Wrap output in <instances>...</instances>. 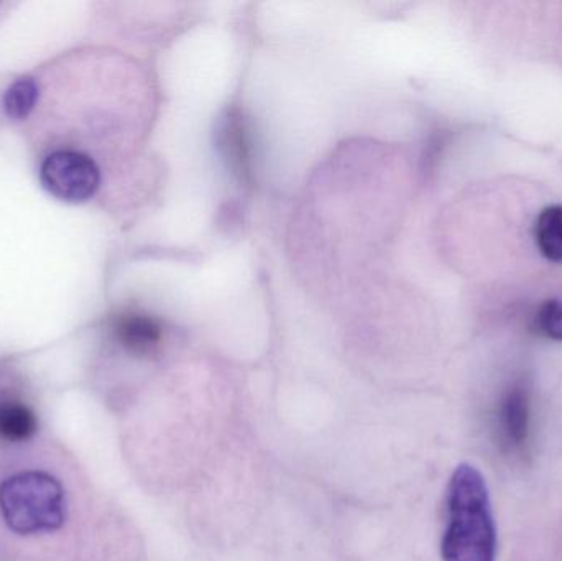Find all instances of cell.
<instances>
[{
  "mask_svg": "<svg viewBox=\"0 0 562 561\" xmlns=\"http://www.w3.org/2000/svg\"><path fill=\"white\" fill-rule=\"evenodd\" d=\"M497 532L487 483L477 468L461 464L448 491V527L442 561H495Z\"/></svg>",
  "mask_w": 562,
  "mask_h": 561,
  "instance_id": "cell-1",
  "label": "cell"
},
{
  "mask_svg": "<svg viewBox=\"0 0 562 561\" xmlns=\"http://www.w3.org/2000/svg\"><path fill=\"white\" fill-rule=\"evenodd\" d=\"M0 516L19 536L61 529L66 523L63 484L45 471H20L0 483Z\"/></svg>",
  "mask_w": 562,
  "mask_h": 561,
  "instance_id": "cell-2",
  "label": "cell"
},
{
  "mask_svg": "<svg viewBox=\"0 0 562 561\" xmlns=\"http://www.w3.org/2000/svg\"><path fill=\"white\" fill-rule=\"evenodd\" d=\"M40 183L63 203H86L101 187V168L85 152L58 148L43 158Z\"/></svg>",
  "mask_w": 562,
  "mask_h": 561,
  "instance_id": "cell-3",
  "label": "cell"
},
{
  "mask_svg": "<svg viewBox=\"0 0 562 561\" xmlns=\"http://www.w3.org/2000/svg\"><path fill=\"white\" fill-rule=\"evenodd\" d=\"M111 333L127 355L147 358L160 349L164 326L160 319L140 310H122L112 316Z\"/></svg>",
  "mask_w": 562,
  "mask_h": 561,
  "instance_id": "cell-4",
  "label": "cell"
},
{
  "mask_svg": "<svg viewBox=\"0 0 562 561\" xmlns=\"http://www.w3.org/2000/svg\"><path fill=\"white\" fill-rule=\"evenodd\" d=\"M498 435L510 451H521L530 438V395L524 385H514L498 407Z\"/></svg>",
  "mask_w": 562,
  "mask_h": 561,
  "instance_id": "cell-5",
  "label": "cell"
},
{
  "mask_svg": "<svg viewBox=\"0 0 562 561\" xmlns=\"http://www.w3.org/2000/svg\"><path fill=\"white\" fill-rule=\"evenodd\" d=\"M38 431L35 411L23 401L0 397V441L3 444H25Z\"/></svg>",
  "mask_w": 562,
  "mask_h": 561,
  "instance_id": "cell-6",
  "label": "cell"
},
{
  "mask_svg": "<svg viewBox=\"0 0 562 561\" xmlns=\"http://www.w3.org/2000/svg\"><path fill=\"white\" fill-rule=\"evenodd\" d=\"M538 249L551 262H562V206L544 207L535 226Z\"/></svg>",
  "mask_w": 562,
  "mask_h": 561,
  "instance_id": "cell-7",
  "label": "cell"
},
{
  "mask_svg": "<svg viewBox=\"0 0 562 561\" xmlns=\"http://www.w3.org/2000/svg\"><path fill=\"white\" fill-rule=\"evenodd\" d=\"M38 99V82L30 76H23L7 88L2 99L3 112L10 121H25L36 108Z\"/></svg>",
  "mask_w": 562,
  "mask_h": 561,
  "instance_id": "cell-8",
  "label": "cell"
},
{
  "mask_svg": "<svg viewBox=\"0 0 562 561\" xmlns=\"http://www.w3.org/2000/svg\"><path fill=\"white\" fill-rule=\"evenodd\" d=\"M535 325L541 335L562 341V303L557 300L543 303L538 310Z\"/></svg>",
  "mask_w": 562,
  "mask_h": 561,
  "instance_id": "cell-9",
  "label": "cell"
}]
</instances>
